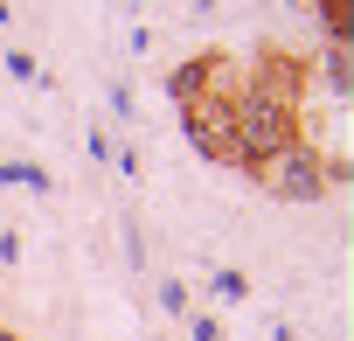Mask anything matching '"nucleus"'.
<instances>
[{"instance_id": "nucleus-1", "label": "nucleus", "mask_w": 354, "mask_h": 341, "mask_svg": "<svg viewBox=\"0 0 354 341\" xmlns=\"http://www.w3.org/2000/svg\"><path fill=\"white\" fill-rule=\"evenodd\" d=\"M257 175H264V189H278V195H319V182H326V167L292 139V146H278L271 160H257Z\"/></svg>"}]
</instances>
